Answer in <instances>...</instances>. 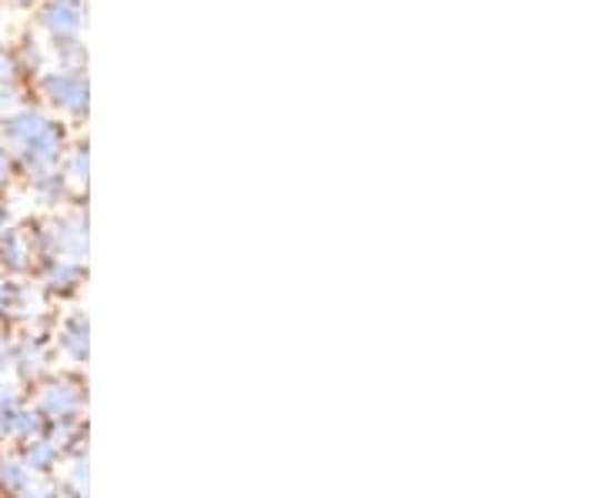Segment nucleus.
<instances>
[{"label":"nucleus","mask_w":601,"mask_h":498,"mask_svg":"<svg viewBox=\"0 0 601 498\" xmlns=\"http://www.w3.org/2000/svg\"><path fill=\"white\" fill-rule=\"evenodd\" d=\"M44 431V418L31 405V391L11 375L0 378V448H18Z\"/></svg>","instance_id":"39448f33"},{"label":"nucleus","mask_w":601,"mask_h":498,"mask_svg":"<svg viewBox=\"0 0 601 498\" xmlns=\"http://www.w3.org/2000/svg\"><path fill=\"white\" fill-rule=\"evenodd\" d=\"M14 278H8L0 271V325H8V315H11V298H14Z\"/></svg>","instance_id":"aec40b11"},{"label":"nucleus","mask_w":601,"mask_h":498,"mask_svg":"<svg viewBox=\"0 0 601 498\" xmlns=\"http://www.w3.org/2000/svg\"><path fill=\"white\" fill-rule=\"evenodd\" d=\"M88 378L74 368H54L31 388V405L44 425H81L88 421Z\"/></svg>","instance_id":"7ed1b4c3"},{"label":"nucleus","mask_w":601,"mask_h":498,"mask_svg":"<svg viewBox=\"0 0 601 498\" xmlns=\"http://www.w3.org/2000/svg\"><path fill=\"white\" fill-rule=\"evenodd\" d=\"M38 94L44 104L68 121H84L91 108V84L84 71H68V68H48L38 78Z\"/></svg>","instance_id":"0eeeda50"},{"label":"nucleus","mask_w":601,"mask_h":498,"mask_svg":"<svg viewBox=\"0 0 601 498\" xmlns=\"http://www.w3.org/2000/svg\"><path fill=\"white\" fill-rule=\"evenodd\" d=\"M18 181V168H14V158L11 151L0 145V198H11V188Z\"/></svg>","instance_id":"f3484780"},{"label":"nucleus","mask_w":601,"mask_h":498,"mask_svg":"<svg viewBox=\"0 0 601 498\" xmlns=\"http://www.w3.org/2000/svg\"><path fill=\"white\" fill-rule=\"evenodd\" d=\"M54 321V318H51ZM51 321L48 325H31V328H14V345H11V378L24 385L28 391L48 378L58 365V351L51 341Z\"/></svg>","instance_id":"20e7f679"},{"label":"nucleus","mask_w":601,"mask_h":498,"mask_svg":"<svg viewBox=\"0 0 601 498\" xmlns=\"http://www.w3.org/2000/svg\"><path fill=\"white\" fill-rule=\"evenodd\" d=\"M51 341H54L61 368L88 371V365H91V315H88V308L64 305V311H54Z\"/></svg>","instance_id":"423d86ee"},{"label":"nucleus","mask_w":601,"mask_h":498,"mask_svg":"<svg viewBox=\"0 0 601 498\" xmlns=\"http://www.w3.org/2000/svg\"><path fill=\"white\" fill-rule=\"evenodd\" d=\"M38 268V255H34V245L24 231V225H11L4 235H0V271L14 281H24L31 278Z\"/></svg>","instance_id":"9b49d317"},{"label":"nucleus","mask_w":601,"mask_h":498,"mask_svg":"<svg viewBox=\"0 0 601 498\" xmlns=\"http://www.w3.org/2000/svg\"><path fill=\"white\" fill-rule=\"evenodd\" d=\"M0 145L11 151L18 178H28L61 165L71 148V131L61 118L24 101L0 118Z\"/></svg>","instance_id":"f257e3e1"},{"label":"nucleus","mask_w":601,"mask_h":498,"mask_svg":"<svg viewBox=\"0 0 601 498\" xmlns=\"http://www.w3.org/2000/svg\"><path fill=\"white\" fill-rule=\"evenodd\" d=\"M24 195L38 208V215H54V211H61V208H68L74 201L71 185L64 181V175L58 168L28 175L24 178Z\"/></svg>","instance_id":"9d476101"},{"label":"nucleus","mask_w":601,"mask_h":498,"mask_svg":"<svg viewBox=\"0 0 601 498\" xmlns=\"http://www.w3.org/2000/svg\"><path fill=\"white\" fill-rule=\"evenodd\" d=\"M11 225H18V215H14V201L11 198H0V235H4Z\"/></svg>","instance_id":"412c9836"},{"label":"nucleus","mask_w":601,"mask_h":498,"mask_svg":"<svg viewBox=\"0 0 601 498\" xmlns=\"http://www.w3.org/2000/svg\"><path fill=\"white\" fill-rule=\"evenodd\" d=\"M14 61H18V71H21V78H41L44 71H48V48L34 38V34H28L18 48H14Z\"/></svg>","instance_id":"2eb2a0df"},{"label":"nucleus","mask_w":601,"mask_h":498,"mask_svg":"<svg viewBox=\"0 0 601 498\" xmlns=\"http://www.w3.org/2000/svg\"><path fill=\"white\" fill-rule=\"evenodd\" d=\"M18 455H21V461H24L31 471H38V475H58V471H61V461H64V451H61L44 431H41L38 438L18 445Z\"/></svg>","instance_id":"ddd939ff"},{"label":"nucleus","mask_w":601,"mask_h":498,"mask_svg":"<svg viewBox=\"0 0 601 498\" xmlns=\"http://www.w3.org/2000/svg\"><path fill=\"white\" fill-rule=\"evenodd\" d=\"M4 8H11V11H31L34 4H41V0H0Z\"/></svg>","instance_id":"4be33fe9"},{"label":"nucleus","mask_w":601,"mask_h":498,"mask_svg":"<svg viewBox=\"0 0 601 498\" xmlns=\"http://www.w3.org/2000/svg\"><path fill=\"white\" fill-rule=\"evenodd\" d=\"M24 231L34 245L38 261L44 258H71L84 261L91 255V218L84 201H71L54 215H34L24 221Z\"/></svg>","instance_id":"f03ea898"},{"label":"nucleus","mask_w":601,"mask_h":498,"mask_svg":"<svg viewBox=\"0 0 601 498\" xmlns=\"http://www.w3.org/2000/svg\"><path fill=\"white\" fill-rule=\"evenodd\" d=\"M31 278L48 295V301L61 308V305H74L78 295L88 288V265L71 261V258H44L38 261Z\"/></svg>","instance_id":"6e6552de"},{"label":"nucleus","mask_w":601,"mask_h":498,"mask_svg":"<svg viewBox=\"0 0 601 498\" xmlns=\"http://www.w3.org/2000/svg\"><path fill=\"white\" fill-rule=\"evenodd\" d=\"M61 498H91V455H71L58 471Z\"/></svg>","instance_id":"4468645a"},{"label":"nucleus","mask_w":601,"mask_h":498,"mask_svg":"<svg viewBox=\"0 0 601 498\" xmlns=\"http://www.w3.org/2000/svg\"><path fill=\"white\" fill-rule=\"evenodd\" d=\"M0 84H21V71L14 61V48L0 44Z\"/></svg>","instance_id":"a211bd4d"},{"label":"nucleus","mask_w":601,"mask_h":498,"mask_svg":"<svg viewBox=\"0 0 601 498\" xmlns=\"http://www.w3.org/2000/svg\"><path fill=\"white\" fill-rule=\"evenodd\" d=\"M58 171H61L64 181L71 185L74 201H84L88 185H91V148H88V141H71V148L64 151Z\"/></svg>","instance_id":"f8f14e48"},{"label":"nucleus","mask_w":601,"mask_h":498,"mask_svg":"<svg viewBox=\"0 0 601 498\" xmlns=\"http://www.w3.org/2000/svg\"><path fill=\"white\" fill-rule=\"evenodd\" d=\"M11 345H14V328L0 325V378L11 375Z\"/></svg>","instance_id":"6ab92c4d"},{"label":"nucleus","mask_w":601,"mask_h":498,"mask_svg":"<svg viewBox=\"0 0 601 498\" xmlns=\"http://www.w3.org/2000/svg\"><path fill=\"white\" fill-rule=\"evenodd\" d=\"M84 24H88V4H84V0H41L38 28L51 38V44L81 41Z\"/></svg>","instance_id":"1a4fd4ad"},{"label":"nucleus","mask_w":601,"mask_h":498,"mask_svg":"<svg viewBox=\"0 0 601 498\" xmlns=\"http://www.w3.org/2000/svg\"><path fill=\"white\" fill-rule=\"evenodd\" d=\"M14 498H61V485H58V475H31Z\"/></svg>","instance_id":"dca6fc26"}]
</instances>
